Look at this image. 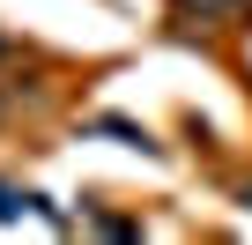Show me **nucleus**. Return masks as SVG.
I'll return each instance as SVG.
<instances>
[{
  "instance_id": "obj_1",
  "label": "nucleus",
  "mask_w": 252,
  "mask_h": 245,
  "mask_svg": "<svg viewBox=\"0 0 252 245\" xmlns=\"http://www.w3.org/2000/svg\"><path fill=\"white\" fill-rule=\"evenodd\" d=\"M186 8H200V15H215V23H245L252 0H186Z\"/></svg>"
},
{
  "instance_id": "obj_2",
  "label": "nucleus",
  "mask_w": 252,
  "mask_h": 245,
  "mask_svg": "<svg viewBox=\"0 0 252 245\" xmlns=\"http://www.w3.org/2000/svg\"><path fill=\"white\" fill-rule=\"evenodd\" d=\"M96 134H111V141H134V149H149V134L134 127V119H96Z\"/></svg>"
},
{
  "instance_id": "obj_3",
  "label": "nucleus",
  "mask_w": 252,
  "mask_h": 245,
  "mask_svg": "<svg viewBox=\"0 0 252 245\" xmlns=\"http://www.w3.org/2000/svg\"><path fill=\"white\" fill-rule=\"evenodd\" d=\"M23 215V193H8V186H0V223H15Z\"/></svg>"
},
{
  "instance_id": "obj_4",
  "label": "nucleus",
  "mask_w": 252,
  "mask_h": 245,
  "mask_svg": "<svg viewBox=\"0 0 252 245\" xmlns=\"http://www.w3.org/2000/svg\"><path fill=\"white\" fill-rule=\"evenodd\" d=\"M245 201H252V186H245Z\"/></svg>"
}]
</instances>
